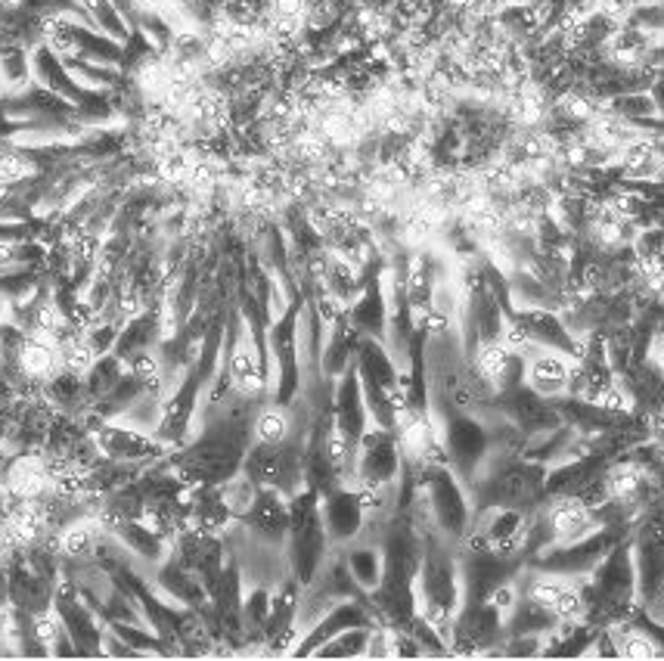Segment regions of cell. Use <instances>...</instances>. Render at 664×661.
<instances>
[{
	"instance_id": "obj_22",
	"label": "cell",
	"mask_w": 664,
	"mask_h": 661,
	"mask_svg": "<svg viewBox=\"0 0 664 661\" xmlns=\"http://www.w3.org/2000/svg\"><path fill=\"white\" fill-rule=\"evenodd\" d=\"M252 435H255V441H261V445H286L292 438V413H289V407H279L274 401L258 407Z\"/></svg>"
},
{
	"instance_id": "obj_16",
	"label": "cell",
	"mask_w": 664,
	"mask_h": 661,
	"mask_svg": "<svg viewBox=\"0 0 664 661\" xmlns=\"http://www.w3.org/2000/svg\"><path fill=\"white\" fill-rule=\"evenodd\" d=\"M0 485L16 500H41L47 494H53L47 453H20L16 460H10Z\"/></svg>"
},
{
	"instance_id": "obj_32",
	"label": "cell",
	"mask_w": 664,
	"mask_h": 661,
	"mask_svg": "<svg viewBox=\"0 0 664 661\" xmlns=\"http://www.w3.org/2000/svg\"><path fill=\"white\" fill-rule=\"evenodd\" d=\"M22 0H0V10H16Z\"/></svg>"
},
{
	"instance_id": "obj_30",
	"label": "cell",
	"mask_w": 664,
	"mask_h": 661,
	"mask_svg": "<svg viewBox=\"0 0 664 661\" xmlns=\"http://www.w3.org/2000/svg\"><path fill=\"white\" fill-rule=\"evenodd\" d=\"M13 321H16V308H13V299L0 292V329H3L7 323H13Z\"/></svg>"
},
{
	"instance_id": "obj_8",
	"label": "cell",
	"mask_w": 664,
	"mask_h": 661,
	"mask_svg": "<svg viewBox=\"0 0 664 661\" xmlns=\"http://www.w3.org/2000/svg\"><path fill=\"white\" fill-rule=\"evenodd\" d=\"M373 624H379V621H376V612H373V606H369V597L342 599V602H336L314 627H308V631L301 634V640L299 646L292 649V656H296V659H311L323 643L333 640L336 634L351 631V627H373Z\"/></svg>"
},
{
	"instance_id": "obj_31",
	"label": "cell",
	"mask_w": 664,
	"mask_h": 661,
	"mask_svg": "<svg viewBox=\"0 0 664 661\" xmlns=\"http://www.w3.org/2000/svg\"><path fill=\"white\" fill-rule=\"evenodd\" d=\"M134 3L143 7V10H165V7H172L177 0H134Z\"/></svg>"
},
{
	"instance_id": "obj_18",
	"label": "cell",
	"mask_w": 664,
	"mask_h": 661,
	"mask_svg": "<svg viewBox=\"0 0 664 661\" xmlns=\"http://www.w3.org/2000/svg\"><path fill=\"white\" fill-rule=\"evenodd\" d=\"M13 366H16V373H20L22 379L47 385L63 370V363H60V345L43 339V336H35V333H25V339H22L20 348H16Z\"/></svg>"
},
{
	"instance_id": "obj_2",
	"label": "cell",
	"mask_w": 664,
	"mask_h": 661,
	"mask_svg": "<svg viewBox=\"0 0 664 661\" xmlns=\"http://www.w3.org/2000/svg\"><path fill=\"white\" fill-rule=\"evenodd\" d=\"M329 534L323 525L321 494L314 488H301L289 497V534H286V565L289 575L308 587L321 575L323 562L329 559Z\"/></svg>"
},
{
	"instance_id": "obj_9",
	"label": "cell",
	"mask_w": 664,
	"mask_h": 661,
	"mask_svg": "<svg viewBox=\"0 0 664 661\" xmlns=\"http://www.w3.org/2000/svg\"><path fill=\"white\" fill-rule=\"evenodd\" d=\"M321 512L326 534L333 544H354L366 528L364 500L354 485H339L321 497Z\"/></svg>"
},
{
	"instance_id": "obj_4",
	"label": "cell",
	"mask_w": 664,
	"mask_h": 661,
	"mask_svg": "<svg viewBox=\"0 0 664 661\" xmlns=\"http://www.w3.org/2000/svg\"><path fill=\"white\" fill-rule=\"evenodd\" d=\"M404 472V450L398 432L369 426L354 453V470L348 485H366V488H398Z\"/></svg>"
},
{
	"instance_id": "obj_17",
	"label": "cell",
	"mask_w": 664,
	"mask_h": 661,
	"mask_svg": "<svg viewBox=\"0 0 664 661\" xmlns=\"http://www.w3.org/2000/svg\"><path fill=\"white\" fill-rule=\"evenodd\" d=\"M107 532L128 550L130 559H140V562L159 565L172 553V540L152 532L143 519H115V522H107Z\"/></svg>"
},
{
	"instance_id": "obj_23",
	"label": "cell",
	"mask_w": 664,
	"mask_h": 661,
	"mask_svg": "<svg viewBox=\"0 0 664 661\" xmlns=\"http://www.w3.org/2000/svg\"><path fill=\"white\" fill-rule=\"evenodd\" d=\"M78 3H82V10L90 16L97 32H103V35H109V38H115V41L122 43L128 41L134 25H130L128 16L115 7V0H78Z\"/></svg>"
},
{
	"instance_id": "obj_20",
	"label": "cell",
	"mask_w": 664,
	"mask_h": 661,
	"mask_svg": "<svg viewBox=\"0 0 664 661\" xmlns=\"http://www.w3.org/2000/svg\"><path fill=\"white\" fill-rule=\"evenodd\" d=\"M559 627V619L550 612V609H543V606H537L531 597H518V602H515V609L506 615V631H503V637H528V634H535V637H547L550 631H556Z\"/></svg>"
},
{
	"instance_id": "obj_24",
	"label": "cell",
	"mask_w": 664,
	"mask_h": 661,
	"mask_svg": "<svg viewBox=\"0 0 664 661\" xmlns=\"http://www.w3.org/2000/svg\"><path fill=\"white\" fill-rule=\"evenodd\" d=\"M128 373V363L122 361L115 351H109V354H100L97 358V363L90 366V373L85 376V388H87V401L93 404L97 398H103V395H109L115 385L122 383V376Z\"/></svg>"
},
{
	"instance_id": "obj_21",
	"label": "cell",
	"mask_w": 664,
	"mask_h": 661,
	"mask_svg": "<svg viewBox=\"0 0 664 661\" xmlns=\"http://www.w3.org/2000/svg\"><path fill=\"white\" fill-rule=\"evenodd\" d=\"M344 565L351 577L358 581V587L364 594H373L383 581V572H386V553L379 544H354V547H344Z\"/></svg>"
},
{
	"instance_id": "obj_7",
	"label": "cell",
	"mask_w": 664,
	"mask_h": 661,
	"mask_svg": "<svg viewBox=\"0 0 664 661\" xmlns=\"http://www.w3.org/2000/svg\"><path fill=\"white\" fill-rule=\"evenodd\" d=\"M493 407L500 416H506L515 428H522L525 435H540L550 428L562 426L556 401L540 398L528 383H518L513 388H503L493 395Z\"/></svg>"
},
{
	"instance_id": "obj_12",
	"label": "cell",
	"mask_w": 664,
	"mask_h": 661,
	"mask_svg": "<svg viewBox=\"0 0 664 661\" xmlns=\"http://www.w3.org/2000/svg\"><path fill=\"white\" fill-rule=\"evenodd\" d=\"M540 510L543 519L553 532V547L556 544H575L580 537L593 534L602 528L600 519L580 503L578 497H550V500H540Z\"/></svg>"
},
{
	"instance_id": "obj_6",
	"label": "cell",
	"mask_w": 664,
	"mask_h": 661,
	"mask_svg": "<svg viewBox=\"0 0 664 661\" xmlns=\"http://www.w3.org/2000/svg\"><path fill=\"white\" fill-rule=\"evenodd\" d=\"M53 612L63 621L68 640L75 643L78 656H103V637H107V621L90 609V602L82 597L75 581H63L53 594Z\"/></svg>"
},
{
	"instance_id": "obj_29",
	"label": "cell",
	"mask_w": 664,
	"mask_h": 661,
	"mask_svg": "<svg viewBox=\"0 0 664 661\" xmlns=\"http://www.w3.org/2000/svg\"><path fill=\"white\" fill-rule=\"evenodd\" d=\"M649 361L659 363L664 370V326L655 333V339H652V345H649Z\"/></svg>"
},
{
	"instance_id": "obj_26",
	"label": "cell",
	"mask_w": 664,
	"mask_h": 661,
	"mask_svg": "<svg viewBox=\"0 0 664 661\" xmlns=\"http://www.w3.org/2000/svg\"><path fill=\"white\" fill-rule=\"evenodd\" d=\"M38 174V165L22 147H0V184H25Z\"/></svg>"
},
{
	"instance_id": "obj_28",
	"label": "cell",
	"mask_w": 664,
	"mask_h": 661,
	"mask_svg": "<svg viewBox=\"0 0 664 661\" xmlns=\"http://www.w3.org/2000/svg\"><path fill=\"white\" fill-rule=\"evenodd\" d=\"M634 10H637V0H593V13H600L612 22L634 16Z\"/></svg>"
},
{
	"instance_id": "obj_34",
	"label": "cell",
	"mask_w": 664,
	"mask_h": 661,
	"mask_svg": "<svg viewBox=\"0 0 664 661\" xmlns=\"http://www.w3.org/2000/svg\"><path fill=\"white\" fill-rule=\"evenodd\" d=\"M640 3H662V0H637V7H640Z\"/></svg>"
},
{
	"instance_id": "obj_19",
	"label": "cell",
	"mask_w": 664,
	"mask_h": 661,
	"mask_svg": "<svg viewBox=\"0 0 664 661\" xmlns=\"http://www.w3.org/2000/svg\"><path fill=\"white\" fill-rule=\"evenodd\" d=\"M107 534V522L100 515H82L63 525V532L57 534V547L65 559L85 562V559H93Z\"/></svg>"
},
{
	"instance_id": "obj_14",
	"label": "cell",
	"mask_w": 664,
	"mask_h": 661,
	"mask_svg": "<svg viewBox=\"0 0 664 661\" xmlns=\"http://www.w3.org/2000/svg\"><path fill=\"white\" fill-rule=\"evenodd\" d=\"M572 358L550 351V348H535L525 358V383L535 388L540 398L556 401L568 395V379H572Z\"/></svg>"
},
{
	"instance_id": "obj_11",
	"label": "cell",
	"mask_w": 664,
	"mask_h": 661,
	"mask_svg": "<svg viewBox=\"0 0 664 661\" xmlns=\"http://www.w3.org/2000/svg\"><path fill=\"white\" fill-rule=\"evenodd\" d=\"M239 525L252 534L255 540L274 544L286 550V534H289V497L277 488H258L252 507L242 512Z\"/></svg>"
},
{
	"instance_id": "obj_33",
	"label": "cell",
	"mask_w": 664,
	"mask_h": 661,
	"mask_svg": "<svg viewBox=\"0 0 664 661\" xmlns=\"http://www.w3.org/2000/svg\"><path fill=\"white\" fill-rule=\"evenodd\" d=\"M7 363H10V358H7V348H3V341H0V373H3Z\"/></svg>"
},
{
	"instance_id": "obj_10",
	"label": "cell",
	"mask_w": 664,
	"mask_h": 661,
	"mask_svg": "<svg viewBox=\"0 0 664 661\" xmlns=\"http://www.w3.org/2000/svg\"><path fill=\"white\" fill-rule=\"evenodd\" d=\"M333 426L342 432L344 438L358 448L364 432L373 423H369V410H366L364 401V385H361V376H358V366H351L348 373H342L336 383H333Z\"/></svg>"
},
{
	"instance_id": "obj_27",
	"label": "cell",
	"mask_w": 664,
	"mask_h": 661,
	"mask_svg": "<svg viewBox=\"0 0 664 661\" xmlns=\"http://www.w3.org/2000/svg\"><path fill=\"white\" fill-rule=\"evenodd\" d=\"M540 652H543V637H535V634L503 637V643H500V656H506V659H535Z\"/></svg>"
},
{
	"instance_id": "obj_15",
	"label": "cell",
	"mask_w": 664,
	"mask_h": 661,
	"mask_svg": "<svg viewBox=\"0 0 664 661\" xmlns=\"http://www.w3.org/2000/svg\"><path fill=\"white\" fill-rule=\"evenodd\" d=\"M358 345H361V329L351 323L348 311H344L342 317L329 326V333L323 339L321 376L326 383H336L342 373H348L358 363Z\"/></svg>"
},
{
	"instance_id": "obj_5",
	"label": "cell",
	"mask_w": 664,
	"mask_h": 661,
	"mask_svg": "<svg viewBox=\"0 0 664 661\" xmlns=\"http://www.w3.org/2000/svg\"><path fill=\"white\" fill-rule=\"evenodd\" d=\"M93 445L100 450V457L118 460V463H134V466H155L159 460H165L172 448L155 438V432H143V428L125 426L107 420L100 428L90 432Z\"/></svg>"
},
{
	"instance_id": "obj_1",
	"label": "cell",
	"mask_w": 664,
	"mask_h": 661,
	"mask_svg": "<svg viewBox=\"0 0 664 661\" xmlns=\"http://www.w3.org/2000/svg\"><path fill=\"white\" fill-rule=\"evenodd\" d=\"M410 470L416 478V494L423 500L431 528L450 544H460L475 525L469 488L463 485V478L453 472L450 463H410Z\"/></svg>"
},
{
	"instance_id": "obj_13",
	"label": "cell",
	"mask_w": 664,
	"mask_h": 661,
	"mask_svg": "<svg viewBox=\"0 0 664 661\" xmlns=\"http://www.w3.org/2000/svg\"><path fill=\"white\" fill-rule=\"evenodd\" d=\"M155 590L162 594L165 599H172L177 606H187V609H202L209 606L212 597H209V587L202 584V577L190 572L180 559L174 553H168L165 562L155 565V577H152Z\"/></svg>"
},
{
	"instance_id": "obj_25",
	"label": "cell",
	"mask_w": 664,
	"mask_h": 661,
	"mask_svg": "<svg viewBox=\"0 0 664 661\" xmlns=\"http://www.w3.org/2000/svg\"><path fill=\"white\" fill-rule=\"evenodd\" d=\"M373 627H351V631L336 634L333 640L323 643L311 659H366V646H369Z\"/></svg>"
},
{
	"instance_id": "obj_3",
	"label": "cell",
	"mask_w": 664,
	"mask_h": 661,
	"mask_svg": "<svg viewBox=\"0 0 664 661\" xmlns=\"http://www.w3.org/2000/svg\"><path fill=\"white\" fill-rule=\"evenodd\" d=\"M627 534L630 532H622V528H597V532L580 537L575 544H556V547L537 553L525 565L535 569V572H543V575L590 577V572L605 559V553Z\"/></svg>"
}]
</instances>
